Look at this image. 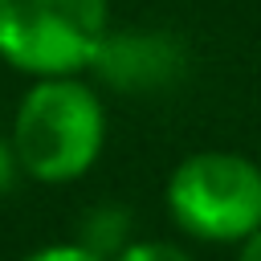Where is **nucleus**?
Instances as JSON below:
<instances>
[{"mask_svg":"<svg viewBox=\"0 0 261 261\" xmlns=\"http://www.w3.org/2000/svg\"><path fill=\"white\" fill-rule=\"evenodd\" d=\"M237 261H261V224L237 245Z\"/></svg>","mask_w":261,"mask_h":261,"instance_id":"obj_9","label":"nucleus"},{"mask_svg":"<svg viewBox=\"0 0 261 261\" xmlns=\"http://www.w3.org/2000/svg\"><path fill=\"white\" fill-rule=\"evenodd\" d=\"M20 261H106V257H98L82 241H57V245H45V249H37V253H29Z\"/></svg>","mask_w":261,"mask_h":261,"instance_id":"obj_7","label":"nucleus"},{"mask_svg":"<svg viewBox=\"0 0 261 261\" xmlns=\"http://www.w3.org/2000/svg\"><path fill=\"white\" fill-rule=\"evenodd\" d=\"M12 147L24 175L37 184L61 188L82 179L106 147L102 94L82 82V73L33 77L12 118Z\"/></svg>","mask_w":261,"mask_h":261,"instance_id":"obj_1","label":"nucleus"},{"mask_svg":"<svg viewBox=\"0 0 261 261\" xmlns=\"http://www.w3.org/2000/svg\"><path fill=\"white\" fill-rule=\"evenodd\" d=\"M110 29V0H0V61L29 77L90 73Z\"/></svg>","mask_w":261,"mask_h":261,"instance_id":"obj_3","label":"nucleus"},{"mask_svg":"<svg viewBox=\"0 0 261 261\" xmlns=\"http://www.w3.org/2000/svg\"><path fill=\"white\" fill-rule=\"evenodd\" d=\"M24 175L20 159H16V147H12V135H0V196L16 188V179Z\"/></svg>","mask_w":261,"mask_h":261,"instance_id":"obj_8","label":"nucleus"},{"mask_svg":"<svg viewBox=\"0 0 261 261\" xmlns=\"http://www.w3.org/2000/svg\"><path fill=\"white\" fill-rule=\"evenodd\" d=\"M163 208L179 237L237 249L261 224V163L228 147H200L167 171Z\"/></svg>","mask_w":261,"mask_h":261,"instance_id":"obj_2","label":"nucleus"},{"mask_svg":"<svg viewBox=\"0 0 261 261\" xmlns=\"http://www.w3.org/2000/svg\"><path fill=\"white\" fill-rule=\"evenodd\" d=\"M73 241H82V245L94 249L98 257L114 261V257L135 241V216H130L126 204H114V200L94 204V208H86V216H82Z\"/></svg>","mask_w":261,"mask_h":261,"instance_id":"obj_5","label":"nucleus"},{"mask_svg":"<svg viewBox=\"0 0 261 261\" xmlns=\"http://www.w3.org/2000/svg\"><path fill=\"white\" fill-rule=\"evenodd\" d=\"M114 261H196L184 245L175 241H159V237H135Z\"/></svg>","mask_w":261,"mask_h":261,"instance_id":"obj_6","label":"nucleus"},{"mask_svg":"<svg viewBox=\"0 0 261 261\" xmlns=\"http://www.w3.org/2000/svg\"><path fill=\"white\" fill-rule=\"evenodd\" d=\"M90 73L118 94H163L188 73V45L163 29H110Z\"/></svg>","mask_w":261,"mask_h":261,"instance_id":"obj_4","label":"nucleus"}]
</instances>
